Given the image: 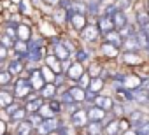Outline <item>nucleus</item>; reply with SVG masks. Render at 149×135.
<instances>
[{
    "mask_svg": "<svg viewBox=\"0 0 149 135\" xmlns=\"http://www.w3.org/2000/svg\"><path fill=\"white\" fill-rule=\"evenodd\" d=\"M32 91H33V88H32V83L28 77H18L14 81V91L13 93L16 98H26Z\"/></svg>",
    "mask_w": 149,
    "mask_h": 135,
    "instance_id": "1",
    "label": "nucleus"
},
{
    "mask_svg": "<svg viewBox=\"0 0 149 135\" xmlns=\"http://www.w3.org/2000/svg\"><path fill=\"white\" fill-rule=\"evenodd\" d=\"M60 126H61V123L58 118H47L35 128V133L37 135H51L53 132H58Z\"/></svg>",
    "mask_w": 149,
    "mask_h": 135,
    "instance_id": "2",
    "label": "nucleus"
},
{
    "mask_svg": "<svg viewBox=\"0 0 149 135\" xmlns=\"http://www.w3.org/2000/svg\"><path fill=\"white\" fill-rule=\"evenodd\" d=\"M70 121L76 128H86L90 125V114L88 109H77L74 114H70Z\"/></svg>",
    "mask_w": 149,
    "mask_h": 135,
    "instance_id": "3",
    "label": "nucleus"
},
{
    "mask_svg": "<svg viewBox=\"0 0 149 135\" xmlns=\"http://www.w3.org/2000/svg\"><path fill=\"white\" fill-rule=\"evenodd\" d=\"M30 49H28V61H40L44 56V42L40 39L28 42Z\"/></svg>",
    "mask_w": 149,
    "mask_h": 135,
    "instance_id": "4",
    "label": "nucleus"
},
{
    "mask_svg": "<svg viewBox=\"0 0 149 135\" xmlns=\"http://www.w3.org/2000/svg\"><path fill=\"white\" fill-rule=\"evenodd\" d=\"M68 23L74 30H77V32H83V28L88 25V16L86 14H77V13H74L68 9Z\"/></svg>",
    "mask_w": 149,
    "mask_h": 135,
    "instance_id": "5",
    "label": "nucleus"
},
{
    "mask_svg": "<svg viewBox=\"0 0 149 135\" xmlns=\"http://www.w3.org/2000/svg\"><path fill=\"white\" fill-rule=\"evenodd\" d=\"M83 74H84V67L77 60L76 61H70V65L67 67V70H65V76L68 79H72V81H79L83 77Z\"/></svg>",
    "mask_w": 149,
    "mask_h": 135,
    "instance_id": "6",
    "label": "nucleus"
},
{
    "mask_svg": "<svg viewBox=\"0 0 149 135\" xmlns=\"http://www.w3.org/2000/svg\"><path fill=\"white\" fill-rule=\"evenodd\" d=\"M28 79H30V83H32L33 91H40V90L46 86V77H44V74H42V70L32 69L30 74H28Z\"/></svg>",
    "mask_w": 149,
    "mask_h": 135,
    "instance_id": "7",
    "label": "nucleus"
},
{
    "mask_svg": "<svg viewBox=\"0 0 149 135\" xmlns=\"http://www.w3.org/2000/svg\"><path fill=\"white\" fill-rule=\"evenodd\" d=\"M100 35H102V32H100L98 25H86V26L83 28V32H81V37H83V40H86V42H95Z\"/></svg>",
    "mask_w": 149,
    "mask_h": 135,
    "instance_id": "8",
    "label": "nucleus"
},
{
    "mask_svg": "<svg viewBox=\"0 0 149 135\" xmlns=\"http://www.w3.org/2000/svg\"><path fill=\"white\" fill-rule=\"evenodd\" d=\"M97 25H98V28H100L102 35H105V33H109V32L116 30V26H114V19H112V18H109V16H104V14L97 19Z\"/></svg>",
    "mask_w": 149,
    "mask_h": 135,
    "instance_id": "9",
    "label": "nucleus"
},
{
    "mask_svg": "<svg viewBox=\"0 0 149 135\" xmlns=\"http://www.w3.org/2000/svg\"><path fill=\"white\" fill-rule=\"evenodd\" d=\"M16 133H18V135H33V133H35V126H33L32 121L26 118V119L16 123Z\"/></svg>",
    "mask_w": 149,
    "mask_h": 135,
    "instance_id": "10",
    "label": "nucleus"
},
{
    "mask_svg": "<svg viewBox=\"0 0 149 135\" xmlns=\"http://www.w3.org/2000/svg\"><path fill=\"white\" fill-rule=\"evenodd\" d=\"M53 54H54L56 58H60L61 61H67V60L70 58V51L65 47L63 42H54V44H53Z\"/></svg>",
    "mask_w": 149,
    "mask_h": 135,
    "instance_id": "11",
    "label": "nucleus"
},
{
    "mask_svg": "<svg viewBox=\"0 0 149 135\" xmlns=\"http://www.w3.org/2000/svg\"><path fill=\"white\" fill-rule=\"evenodd\" d=\"M44 61H46V65L49 67V69H53L54 70V74H61L63 72V67H61V60L60 58H56L54 54H49V56H46L44 58Z\"/></svg>",
    "mask_w": 149,
    "mask_h": 135,
    "instance_id": "12",
    "label": "nucleus"
},
{
    "mask_svg": "<svg viewBox=\"0 0 149 135\" xmlns=\"http://www.w3.org/2000/svg\"><path fill=\"white\" fill-rule=\"evenodd\" d=\"M142 46H140V40H139V35H132V37H128V39H125L123 40V49L125 51H139Z\"/></svg>",
    "mask_w": 149,
    "mask_h": 135,
    "instance_id": "13",
    "label": "nucleus"
},
{
    "mask_svg": "<svg viewBox=\"0 0 149 135\" xmlns=\"http://www.w3.org/2000/svg\"><path fill=\"white\" fill-rule=\"evenodd\" d=\"M104 132H105V135H121V133H123V130H121V123H119V118H116V119L109 121V123L105 125Z\"/></svg>",
    "mask_w": 149,
    "mask_h": 135,
    "instance_id": "14",
    "label": "nucleus"
},
{
    "mask_svg": "<svg viewBox=\"0 0 149 135\" xmlns=\"http://www.w3.org/2000/svg\"><path fill=\"white\" fill-rule=\"evenodd\" d=\"M88 114H90V121H104L107 116V111H104L98 105H93L88 109Z\"/></svg>",
    "mask_w": 149,
    "mask_h": 135,
    "instance_id": "15",
    "label": "nucleus"
},
{
    "mask_svg": "<svg viewBox=\"0 0 149 135\" xmlns=\"http://www.w3.org/2000/svg\"><path fill=\"white\" fill-rule=\"evenodd\" d=\"M23 69H25V63H23V60H19V58L11 60L9 65H7V70L13 74V77H14V76H19V74L23 72Z\"/></svg>",
    "mask_w": 149,
    "mask_h": 135,
    "instance_id": "16",
    "label": "nucleus"
},
{
    "mask_svg": "<svg viewBox=\"0 0 149 135\" xmlns=\"http://www.w3.org/2000/svg\"><path fill=\"white\" fill-rule=\"evenodd\" d=\"M14 93H11L7 88H2L0 90V105H2V109H6V107H9L13 102H14Z\"/></svg>",
    "mask_w": 149,
    "mask_h": 135,
    "instance_id": "17",
    "label": "nucleus"
},
{
    "mask_svg": "<svg viewBox=\"0 0 149 135\" xmlns=\"http://www.w3.org/2000/svg\"><path fill=\"white\" fill-rule=\"evenodd\" d=\"M104 37H105V42H111V44H114V46H118V47H123V40H125V39L121 37L119 30H112V32L105 33Z\"/></svg>",
    "mask_w": 149,
    "mask_h": 135,
    "instance_id": "18",
    "label": "nucleus"
},
{
    "mask_svg": "<svg viewBox=\"0 0 149 135\" xmlns=\"http://www.w3.org/2000/svg\"><path fill=\"white\" fill-rule=\"evenodd\" d=\"M114 104H116V102H114L111 97H105V95H98V97H97V100H95V105L102 107L104 111H112Z\"/></svg>",
    "mask_w": 149,
    "mask_h": 135,
    "instance_id": "19",
    "label": "nucleus"
},
{
    "mask_svg": "<svg viewBox=\"0 0 149 135\" xmlns=\"http://www.w3.org/2000/svg\"><path fill=\"white\" fill-rule=\"evenodd\" d=\"M112 19H114V26H116V30H121L123 26H126L128 25V18H126V13L125 11H116V14L112 16Z\"/></svg>",
    "mask_w": 149,
    "mask_h": 135,
    "instance_id": "20",
    "label": "nucleus"
},
{
    "mask_svg": "<svg viewBox=\"0 0 149 135\" xmlns=\"http://www.w3.org/2000/svg\"><path fill=\"white\" fill-rule=\"evenodd\" d=\"M104 125H102V121H90V125L86 126V132H88V135H105V132H104Z\"/></svg>",
    "mask_w": 149,
    "mask_h": 135,
    "instance_id": "21",
    "label": "nucleus"
},
{
    "mask_svg": "<svg viewBox=\"0 0 149 135\" xmlns=\"http://www.w3.org/2000/svg\"><path fill=\"white\" fill-rule=\"evenodd\" d=\"M68 91H70V95L74 97V100H76L77 104H81V102H84V100H86V90H84V88H81L79 84H77V86L68 88Z\"/></svg>",
    "mask_w": 149,
    "mask_h": 135,
    "instance_id": "22",
    "label": "nucleus"
},
{
    "mask_svg": "<svg viewBox=\"0 0 149 135\" xmlns=\"http://www.w3.org/2000/svg\"><path fill=\"white\" fill-rule=\"evenodd\" d=\"M56 84L54 83H46V86L40 90V97L44 98V100H51V98H54V95H56Z\"/></svg>",
    "mask_w": 149,
    "mask_h": 135,
    "instance_id": "23",
    "label": "nucleus"
},
{
    "mask_svg": "<svg viewBox=\"0 0 149 135\" xmlns=\"http://www.w3.org/2000/svg\"><path fill=\"white\" fill-rule=\"evenodd\" d=\"M102 53L105 56H109V58H116L119 54V47L114 46V44H111V42H104L102 44Z\"/></svg>",
    "mask_w": 149,
    "mask_h": 135,
    "instance_id": "24",
    "label": "nucleus"
},
{
    "mask_svg": "<svg viewBox=\"0 0 149 135\" xmlns=\"http://www.w3.org/2000/svg\"><path fill=\"white\" fill-rule=\"evenodd\" d=\"M123 61L128 63V65H139L142 60H140V56H139L135 51H125V54H123Z\"/></svg>",
    "mask_w": 149,
    "mask_h": 135,
    "instance_id": "25",
    "label": "nucleus"
},
{
    "mask_svg": "<svg viewBox=\"0 0 149 135\" xmlns=\"http://www.w3.org/2000/svg\"><path fill=\"white\" fill-rule=\"evenodd\" d=\"M132 91H133L135 102H139V104H149V98H147V90H144V88H135V90H132Z\"/></svg>",
    "mask_w": 149,
    "mask_h": 135,
    "instance_id": "26",
    "label": "nucleus"
},
{
    "mask_svg": "<svg viewBox=\"0 0 149 135\" xmlns=\"http://www.w3.org/2000/svg\"><path fill=\"white\" fill-rule=\"evenodd\" d=\"M30 37H32V30H30V26H28V25H18V39L28 42Z\"/></svg>",
    "mask_w": 149,
    "mask_h": 135,
    "instance_id": "27",
    "label": "nucleus"
},
{
    "mask_svg": "<svg viewBox=\"0 0 149 135\" xmlns=\"http://www.w3.org/2000/svg\"><path fill=\"white\" fill-rule=\"evenodd\" d=\"M104 84H105L104 77H91V83H90V88L88 90H91L95 93H100L104 90Z\"/></svg>",
    "mask_w": 149,
    "mask_h": 135,
    "instance_id": "28",
    "label": "nucleus"
},
{
    "mask_svg": "<svg viewBox=\"0 0 149 135\" xmlns=\"http://www.w3.org/2000/svg\"><path fill=\"white\" fill-rule=\"evenodd\" d=\"M44 105V98L42 97H39L37 100H33V102H26V111H28V114H33V112H39V109Z\"/></svg>",
    "mask_w": 149,
    "mask_h": 135,
    "instance_id": "29",
    "label": "nucleus"
},
{
    "mask_svg": "<svg viewBox=\"0 0 149 135\" xmlns=\"http://www.w3.org/2000/svg\"><path fill=\"white\" fill-rule=\"evenodd\" d=\"M128 119H130L132 126H133V128H137L139 125H142V123H144V114H142V112H139V111H133V112L128 116Z\"/></svg>",
    "mask_w": 149,
    "mask_h": 135,
    "instance_id": "30",
    "label": "nucleus"
},
{
    "mask_svg": "<svg viewBox=\"0 0 149 135\" xmlns=\"http://www.w3.org/2000/svg\"><path fill=\"white\" fill-rule=\"evenodd\" d=\"M26 116H28V111H26V107H19L14 114H11V119L14 121V123H19V121H23V119H26Z\"/></svg>",
    "mask_w": 149,
    "mask_h": 135,
    "instance_id": "31",
    "label": "nucleus"
},
{
    "mask_svg": "<svg viewBox=\"0 0 149 135\" xmlns=\"http://www.w3.org/2000/svg\"><path fill=\"white\" fill-rule=\"evenodd\" d=\"M70 11L74 13H77V14H86L88 16V4H83V2H74Z\"/></svg>",
    "mask_w": 149,
    "mask_h": 135,
    "instance_id": "32",
    "label": "nucleus"
},
{
    "mask_svg": "<svg viewBox=\"0 0 149 135\" xmlns=\"http://www.w3.org/2000/svg\"><path fill=\"white\" fill-rule=\"evenodd\" d=\"M39 112H40V114H42L46 119H47V118H56V116H58V114H56V112L51 109V105H49L47 102H44V105L39 109Z\"/></svg>",
    "mask_w": 149,
    "mask_h": 135,
    "instance_id": "33",
    "label": "nucleus"
},
{
    "mask_svg": "<svg viewBox=\"0 0 149 135\" xmlns=\"http://www.w3.org/2000/svg\"><path fill=\"white\" fill-rule=\"evenodd\" d=\"M4 33H7L9 37H13L14 40H18V25H14V23H6V32Z\"/></svg>",
    "mask_w": 149,
    "mask_h": 135,
    "instance_id": "34",
    "label": "nucleus"
},
{
    "mask_svg": "<svg viewBox=\"0 0 149 135\" xmlns=\"http://www.w3.org/2000/svg\"><path fill=\"white\" fill-rule=\"evenodd\" d=\"M42 74H44V77H46V83H54L56 74H54V70H53V69H49L46 63H44V67H42Z\"/></svg>",
    "mask_w": 149,
    "mask_h": 135,
    "instance_id": "35",
    "label": "nucleus"
},
{
    "mask_svg": "<svg viewBox=\"0 0 149 135\" xmlns=\"http://www.w3.org/2000/svg\"><path fill=\"white\" fill-rule=\"evenodd\" d=\"M60 100H61V104H65V105H74V104H76V100H74V97L70 95L68 90H63V93L60 95Z\"/></svg>",
    "mask_w": 149,
    "mask_h": 135,
    "instance_id": "36",
    "label": "nucleus"
},
{
    "mask_svg": "<svg viewBox=\"0 0 149 135\" xmlns=\"http://www.w3.org/2000/svg\"><path fill=\"white\" fill-rule=\"evenodd\" d=\"M11 79H13V74L9 70H2V72H0V84H2V88L9 86Z\"/></svg>",
    "mask_w": 149,
    "mask_h": 135,
    "instance_id": "37",
    "label": "nucleus"
},
{
    "mask_svg": "<svg viewBox=\"0 0 149 135\" xmlns=\"http://www.w3.org/2000/svg\"><path fill=\"white\" fill-rule=\"evenodd\" d=\"M28 119H30V121H32V125L37 128V126H39V125H40V123L46 119V118H44L40 112H33V114H28Z\"/></svg>",
    "mask_w": 149,
    "mask_h": 135,
    "instance_id": "38",
    "label": "nucleus"
},
{
    "mask_svg": "<svg viewBox=\"0 0 149 135\" xmlns=\"http://www.w3.org/2000/svg\"><path fill=\"white\" fill-rule=\"evenodd\" d=\"M77 83H79V86H81V88L88 90V88H90V83H91V74H90V72H84V74H83V77H81Z\"/></svg>",
    "mask_w": 149,
    "mask_h": 135,
    "instance_id": "39",
    "label": "nucleus"
},
{
    "mask_svg": "<svg viewBox=\"0 0 149 135\" xmlns=\"http://www.w3.org/2000/svg\"><path fill=\"white\" fill-rule=\"evenodd\" d=\"M2 46H6V47H9V49H14V44H16V40L13 39V37H9L7 33H2Z\"/></svg>",
    "mask_w": 149,
    "mask_h": 135,
    "instance_id": "40",
    "label": "nucleus"
},
{
    "mask_svg": "<svg viewBox=\"0 0 149 135\" xmlns=\"http://www.w3.org/2000/svg\"><path fill=\"white\" fill-rule=\"evenodd\" d=\"M112 116H116V118H123V116H125V107H123L121 102H116V104H114V107H112Z\"/></svg>",
    "mask_w": 149,
    "mask_h": 135,
    "instance_id": "41",
    "label": "nucleus"
},
{
    "mask_svg": "<svg viewBox=\"0 0 149 135\" xmlns=\"http://www.w3.org/2000/svg\"><path fill=\"white\" fill-rule=\"evenodd\" d=\"M116 11H118V6H116V4H107V6L104 7V16L112 18V16L116 14Z\"/></svg>",
    "mask_w": 149,
    "mask_h": 135,
    "instance_id": "42",
    "label": "nucleus"
},
{
    "mask_svg": "<svg viewBox=\"0 0 149 135\" xmlns=\"http://www.w3.org/2000/svg\"><path fill=\"white\" fill-rule=\"evenodd\" d=\"M47 104L51 105V109H53L56 114H60V112H61V100H60V98H51Z\"/></svg>",
    "mask_w": 149,
    "mask_h": 135,
    "instance_id": "43",
    "label": "nucleus"
},
{
    "mask_svg": "<svg viewBox=\"0 0 149 135\" xmlns=\"http://www.w3.org/2000/svg\"><path fill=\"white\" fill-rule=\"evenodd\" d=\"M135 132H137V135H149V121H144L142 125H139L135 128Z\"/></svg>",
    "mask_w": 149,
    "mask_h": 135,
    "instance_id": "44",
    "label": "nucleus"
},
{
    "mask_svg": "<svg viewBox=\"0 0 149 135\" xmlns=\"http://www.w3.org/2000/svg\"><path fill=\"white\" fill-rule=\"evenodd\" d=\"M116 6L119 11H126L132 7V0H116Z\"/></svg>",
    "mask_w": 149,
    "mask_h": 135,
    "instance_id": "45",
    "label": "nucleus"
},
{
    "mask_svg": "<svg viewBox=\"0 0 149 135\" xmlns=\"http://www.w3.org/2000/svg\"><path fill=\"white\" fill-rule=\"evenodd\" d=\"M88 58H90L88 51H83V49H77V51H76V60H77V61L83 63V61H86Z\"/></svg>",
    "mask_w": 149,
    "mask_h": 135,
    "instance_id": "46",
    "label": "nucleus"
},
{
    "mask_svg": "<svg viewBox=\"0 0 149 135\" xmlns=\"http://www.w3.org/2000/svg\"><path fill=\"white\" fill-rule=\"evenodd\" d=\"M19 107H21V105H19L18 102H13V104H11L9 107H6V109H4V112H6L7 116H11V114H14V112H16V111L19 109Z\"/></svg>",
    "mask_w": 149,
    "mask_h": 135,
    "instance_id": "47",
    "label": "nucleus"
},
{
    "mask_svg": "<svg viewBox=\"0 0 149 135\" xmlns=\"http://www.w3.org/2000/svg\"><path fill=\"white\" fill-rule=\"evenodd\" d=\"M98 4H100V2H90V4H88V14H93V16H95V14L98 13Z\"/></svg>",
    "mask_w": 149,
    "mask_h": 135,
    "instance_id": "48",
    "label": "nucleus"
},
{
    "mask_svg": "<svg viewBox=\"0 0 149 135\" xmlns=\"http://www.w3.org/2000/svg\"><path fill=\"white\" fill-rule=\"evenodd\" d=\"M7 53H9V47L0 46V61H6L7 60Z\"/></svg>",
    "mask_w": 149,
    "mask_h": 135,
    "instance_id": "49",
    "label": "nucleus"
},
{
    "mask_svg": "<svg viewBox=\"0 0 149 135\" xmlns=\"http://www.w3.org/2000/svg\"><path fill=\"white\" fill-rule=\"evenodd\" d=\"M97 72H100V67H98L97 63H93V65H91V69H90L91 77H98V74H97Z\"/></svg>",
    "mask_w": 149,
    "mask_h": 135,
    "instance_id": "50",
    "label": "nucleus"
},
{
    "mask_svg": "<svg viewBox=\"0 0 149 135\" xmlns=\"http://www.w3.org/2000/svg\"><path fill=\"white\" fill-rule=\"evenodd\" d=\"M63 81H65V77H63L61 74H56V79H54V84H56L58 88H60V86L63 84Z\"/></svg>",
    "mask_w": 149,
    "mask_h": 135,
    "instance_id": "51",
    "label": "nucleus"
},
{
    "mask_svg": "<svg viewBox=\"0 0 149 135\" xmlns=\"http://www.w3.org/2000/svg\"><path fill=\"white\" fill-rule=\"evenodd\" d=\"M63 44H65V47H67L70 53H72V51H76V47H74V44H72L70 40H63Z\"/></svg>",
    "mask_w": 149,
    "mask_h": 135,
    "instance_id": "52",
    "label": "nucleus"
},
{
    "mask_svg": "<svg viewBox=\"0 0 149 135\" xmlns=\"http://www.w3.org/2000/svg\"><path fill=\"white\" fill-rule=\"evenodd\" d=\"M44 2L49 6H58V4H61V0H44Z\"/></svg>",
    "mask_w": 149,
    "mask_h": 135,
    "instance_id": "53",
    "label": "nucleus"
},
{
    "mask_svg": "<svg viewBox=\"0 0 149 135\" xmlns=\"http://www.w3.org/2000/svg\"><path fill=\"white\" fill-rule=\"evenodd\" d=\"M0 133H7V130H6V121H2V123H0Z\"/></svg>",
    "mask_w": 149,
    "mask_h": 135,
    "instance_id": "54",
    "label": "nucleus"
},
{
    "mask_svg": "<svg viewBox=\"0 0 149 135\" xmlns=\"http://www.w3.org/2000/svg\"><path fill=\"white\" fill-rule=\"evenodd\" d=\"M13 2H16V4H18V6H19V4H21V2H23V0H13Z\"/></svg>",
    "mask_w": 149,
    "mask_h": 135,
    "instance_id": "55",
    "label": "nucleus"
},
{
    "mask_svg": "<svg viewBox=\"0 0 149 135\" xmlns=\"http://www.w3.org/2000/svg\"><path fill=\"white\" fill-rule=\"evenodd\" d=\"M146 35H147V42H149V32H147V33H146Z\"/></svg>",
    "mask_w": 149,
    "mask_h": 135,
    "instance_id": "56",
    "label": "nucleus"
},
{
    "mask_svg": "<svg viewBox=\"0 0 149 135\" xmlns=\"http://www.w3.org/2000/svg\"><path fill=\"white\" fill-rule=\"evenodd\" d=\"M147 98H149V90H147Z\"/></svg>",
    "mask_w": 149,
    "mask_h": 135,
    "instance_id": "57",
    "label": "nucleus"
},
{
    "mask_svg": "<svg viewBox=\"0 0 149 135\" xmlns=\"http://www.w3.org/2000/svg\"><path fill=\"white\" fill-rule=\"evenodd\" d=\"M98 2H100V4H102V2H104V0H98Z\"/></svg>",
    "mask_w": 149,
    "mask_h": 135,
    "instance_id": "58",
    "label": "nucleus"
},
{
    "mask_svg": "<svg viewBox=\"0 0 149 135\" xmlns=\"http://www.w3.org/2000/svg\"><path fill=\"white\" fill-rule=\"evenodd\" d=\"M147 9H149V2H147Z\"/></svg>",
    "mask_w": 149,
    "mask_h": 135,
    "instance_id": "59",
    "label": "nucleus"
},
{
    "mask_svg": "<svg viewBox=\"0 0 149 135\" xmlns=\"http://www.w3.org/2000/svg\"><path fill=\"white\" fill-rule=\"evenodd\" d=\"M4 135H7V133H4Z\"/></svg>",
    "mask_w": 149,
    "mask_h": 135,
    "instance_id": "60",
    "label": "nucleus"
}]
</instances>
